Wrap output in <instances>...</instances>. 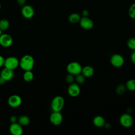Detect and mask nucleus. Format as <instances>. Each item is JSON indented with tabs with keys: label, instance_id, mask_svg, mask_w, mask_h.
<instances>
[{
	"label": "nucleus",
	"instance_id": "bb28decb",
	"mask_svg": "<svg viewBox=\"0 0 135 135\" xmlns=\"http://www.w3.org/2000/svg\"><path fill=\"white\" fill-rule=\"evenodd\" d=\"M130 59L131 62L135 64V51H134L131 54Z\"/></svg>",
	"mask_w": 135,
	"mask_h": 135
},
{
	"label": "nucleus",
	"instance_id": "7ed1b4c3",
	"mask_svg": "<svg viewBox=\"0 0 135 135\" xmlns=\"http://www.w3.org/2000/svg\"><path fill=\"white\" fill-rule=\"evenodd\" d=\"M82 67L78 62H71L69 63L66 66V71L68 73L73 75H76L81 73Z\"/></svg>",
	"mask_w": 135,
	"mask_h": 135
},
{
	"label": "nucleus",
	"instance_id": "f03ea898",
	"mask_svg": "<svg viewBox=\"0 0 135 135\" xmlns=\"http://www.w3.org/2000/svg\"><path fill=\"white\" fill-rule=\"evenodd\" d=\"M64 104V99L61 95L54 97L51 103V107L53 111H61Z\"/></svg>",
	"mask_w": 135,
	"mask_h": 135
},
{
	"label": "nucleus",
	"instance_id": "9b49d317",
	"mask_svg": "<svg viewBox=\"0 0 135 135\" xmlns=\"http://www.w3.org/2000/svg\"><path fill=\"white\" fill-rule=\"evenodd\" d=\"M80 26L85 30H91L93 27V22L88 17H81L79 21Z\"/></svg>",
	"mask_w": 135,
	"mask_h": 135
},
{
	"label": "nucleus",
	"instance_id": "c85d7f7f",
	"mask_svg": "<svg viewBox=\"0 0 135 135\" xmlns=\"http://www.w3.org/2000/svg\"><path fill=\"white\" fill-rule=\"evenodd\" d=\"M26 0H17V4L20 6H24L26 3Z\"/></svg>",
	"mask_w": 135,
	"mask_h": 135
},
{
	"label": "nucleus",
	"instance_id": "f3484780",
	"mask_svg": "<svg viewBox=\"0 0 135 135\" xmlns=\"http://www.w3.org/2000/svg\"><path fill=\"white\" fill-rule=\"evenodd\" d=\"M80 18H81V17H80V16L79 15V14H78V13H73L71 14L68 17L69 21L70 23H74V24L79 22Z\"/></svg>",
	"mask_w": 135,
	"mask_h": 135
},
{
	"label": "nucleus",
	"instance_id": "cd10ccee",
	"mask_svg": "<svg viewBox=\"0 0 135 135\" xmlns=\"http://www.w3.org/2000/svg\"><path fill=\"white\" fill-rule=\"evenodd\" d=\"M17 120V118L16 116L15 115H12L11 117L10 118V121L11 122V123H14V122H16Z\"/></svg>",
	"mask_w": 135,
	"mask_h": 135
},
{
	"label": "nucleus",
	"instance_id": "393cba45",
	"mask_svg": "<svg viewBox=\"0 0 135 135\" xmlns=\"http://www.w3.org/2000/svg\"><path fill=\"white\" fill-rule=\"evenodd\" d=\"M126 86L123 84H120L117 86L116 88V92L118 94H122L124 92Z\"/></svg>",
	"mask_w": 135,
	"mask_h": 135
},
{
	"label": "nucleus",
	"instance_id": "9d476101",
	"mask_svg": "<svg viewBox=\"0 0 135 135\" xmlns=\"http://www.w3.org/2000/svg\"><path fill=\"white\" fill-rule=\"evenodd\" d=\"M22 98L20 96L14 94L10 96L8 99V104L12 108H17L22 104Z\"/></svg>",
	"mask_w": 135,
	"mask_h": 135
},
{
	"label": "nucleus",
	"instance_id": "0eeeda50",
	"mask_svg": "<svg viewBox=\"0 0 135 135\" xmlns=\"http://www.w3.org/2000/svg\"><path fill=\"white\" fill-rule=\"evenodd\" d=\"M50 121L54 126L60 125L63 121V116L60 111H53L50 115Z\"/></svg>",
	"mask_w": 135,
	"mask_h": 135
},
{
	"label": "nucleus",
	"instance_id": "423d86ee",
	"mask_svg": "<svg viewBox=\"0 0 135 135\" xmlns=\"http://www.w3.org/2000/svg\"><path fill=\"white\" fill-rule=\"evenodd\" d=\"M124 62V58L119 54H114L110 57V63L115 68L121 67Z\"/></svg>",
	"mask_w": 135,
	"mask_h": 135
},
{
	"label": "nucleus",
	"instance_id": "2f4dec72",
	"mask_svg": "<svg viewBox=\"0 0 135 135\" xmlns=\"http://www.w3.org/2000/svg\"><path fill=\"white\" fill-rule=\"evenodd\" d=\"M6 82V81L0 75V85H3L4 84L5 82Z\"/></svg>",
	"mask_w": 135,
	"mask_h": 135
},
{
	"label": "nucleus",
	"instance_id": "72a5a7b5",
	"mask_svg": "<svg viewBox=\"0 0 135 135\" xmlns=\"http://www.w3.org/2000/svg\"><path fill=\"white\" fill-rule=\"evenodd\" d=\"M1 4H0V9H1Z\"/></svg>",
	"mask_w": 135,
	"mask_h": 135
},
{
	"label": "nucleus",
	"instance_id": "2eb2a0df",
	"mask_svg": "<svg viewBox=\"0 0 135 135\" xmlns=\"http://www.w3.org/2000/svg\"><path fill=\"white\" fill-rule=\"evenodd\" d=\"M81 73L85 78H90L94 74V70L92 66L90 65H86L82 68Z\"/></svg>",
	"mask_w": 135,
	"mask_h": 135
},
{
	"label": "nucleus",
	"instance_id": "ddd939ff",
	"mask_svg": "<svg viewBox=\"0 0 135 135\" xmlns=\"http://www.w3.org/2000/svg\"><path fill=\"white\" fill-rule=\"evenodd\" d=\"M9 130L13 135H22L23 133L22 126L17 122L12 123L9 127Z\"/></svg>",
	"mask_w": 135,
	"mask_h": 135
},
{
	"label": "nucleus",
	"instance_id": "dca6fc26",
	"mask_svg": "<svg viewBox=\"0 0 135 135\" xmlns=\"http://www.w3.org/2000/svg\"><path fill=\"white\" fill-rule=\"evenodd\" d=\"M105 119L101 115H97L93 119V124L98 128H101L105 124Z\"/></svg>",
	"mask_w": 135,
	"mask_h": 135
},
{
	"label": "nucleus",
	"instance_id": "a211bd4d",
	"mask_svg": "<svg viewBox=\"0 0 135 135\" xmlns=\"http://www.w3.org/2000/svg\"><path fill=\"white\" fill-rule=\"evenodd\" d=\"M18 123L22 126H25L28 125L30 122V119L26 115H22L18 119Z\"/></svg>",
	"mask_w": 135,
	"mask_h": 135
},
{
	"label": "nucleus",
	"instance_id": "39448f33",
	"mask_svg": "<svg viewBox=\"0 0 135 135\" xmlns=\"http://www.w3.org/2000/svg\"><path fill=\"white\" fill-rule=\"evenodd\" d=\"M120 123L124 128H129L131 127L133 123L132 117L128 113L122 114L119 119Z\"/></svg>",
	"mask_w": 135,
	"mask_h": 135
},
{
	"label": "nucleus",
	"instance_id": "aec40b11",
	"mask_svg": "<svg viewBox=\"0 0 135 135\" xmlns=\"http://www.w3.org/2000/svg\"><path fill=\"white\" fill-rule=\"evenodd\" d=\"M126 88L131 91H135V79H129L126 83Z\"/></svg>",
	"mask_w": 135,
	"mask_h": 135
},
{
	"label": "nucleus",
	"instance_id": "c756f323",
	"mask_svg": "<svg viewBox=\"0 0 135 135\" xmlns=\"http://www.w3.org/2000/svg\"><path fill=\"white\" fill-rule=\"evenodd\" d=\"M4 61H5V59L3 57V56L0 55V68L4 66Z\"/></svg>",
	"mask_w": 135,
	"mask_h": 135
},
{
	"label": "nucleus",
	"instance_id": "b1692460",
	"mask_svg": "<svg viewBox=\"0 0 135 135\" xmlns=\"http://www.w3.org/2000/svg\"><path fill=\"white\" fill-rule=\"evenodd\" d=\"M128 15L130 18L135 19V3L130 6L128 10Z\"/></svg>",
	"mask_w": 135,
	"mask_h": 135
},
{
	"label": "nucleus",
	"instance_id": "7c9ffc66",
	"mask_svg": "<svg viewBox=\"0 0 135 135\" xmlns=\"http://www.w3.org/2000/svg\"><path fill=\"white\" fill-rule=\"evenodd\" d=\"M89 11L86 9H84L82 12V14L83 17H88L89 15Z\"/></svg>",
	"mask_w": 135,
	"mask_h": 135
},
{
	"label": "nucleus",
	"instance_id": "5701e85b",
	"mask_svg": "<svg viewBox=\"0 0 135 135\" xmlns=\"http://www.w3.org/2000/svg\"><path fill=\"white\" fill-rule=\"evenodd\" d=\"M75 80L76 82V83L79 84H82L85 82V77L81 73L75 75Z\"/></svg>",
	"mask_w": 135,
	"mask_h": 135
},
{
	"label": "nucleus",
	"instance_id": "6e6552de",
	"mask_svg": "<svg viewBox=\"0 0 135 135\" xmlns=\"http://www.w3.org/2000/svg\"><path fill=\"white\" fill-rule=\"evenodd\" d=\"M13 38L8 34H2L0 36V45L4 47H8L13 44Z\"/></svg>",
	"mask_w": 135,
	"mask_h": 135
},
{
	"label": "nucleus",
	"instance_id": "4be33fe9",
	"mask_svg": "<svg viewBox=\"0 0 135 135\" xmlns=\"http://www.w3.org/2000/svg\"><path fill=\"white\" fill-rule=\"evenodd\" d=\"M128 47L133 51H135V37L129 38L127 42Z\"/></svg>",
	"mask_w": 135,
	"mask_h": 135
},
{
	"label": "nucleus",
	"instance_id": "1a4fd4ad",
	"mask_svg": "<svg viewBox=\"0 0 135 135\" xmlns=\"http://www.w3.org/2000/svg\"><path fill=\"white\" fill-rule=\"evenodd\" d=\"M34 9L30 5H24L21 9V13L23 16L27 19L32 18L34 15Z\"/></svg>",
	"mask_w": 135,
	"mask_h": 135
},
{
	"label": "nucleus",
	"instance_id": "412c9836",
	"mask_svg": "<svg viewBox=\"0 0 135 135\" xmlns=\"http://www.w3.org/2000/svg\"><path fill=\"white\" fill-rule=\"evenodd\" d=\"M9 26V22L6 19H2L0 20V29L2 31L7 30Z\"/></svg>",
	"mask_w": 135,
	"mask_h": 135
},
{
	"label": "nucleus",
	"instance_id": "f8f14e48",
	"mask_svg": "<svg viewBox=\"0 0 135 135\" xmlns=\"http://www.w3.org/2000/svg\"><path fill=\"white\" fill-rule=\"evenodd\" d=\"M68 93L72 97H76L80 93V88L78 83H72L70 84L68 88Z\"/></svg>",
	"mask_w": 135,
	"mask_h": 135
},
{
	"label": "nucleus",
	"instance_id": "f257e3e1",
	"mask_svg": "<svg viewBox=\"0 0 135 135\" xmlns=\"http://www.w3.org/2000/svg\"><path fill=\"white\" fill-rule=\"evenodd\" d=\"M34 65V59L29 54L24 55L22 57L19 62V65L23 70H32Z\"/></svg>",
	"mask_w": 135,
	"mask_h": 135
},
{
	"label": "nucleus",
	"instance_id": "20e7f679",
	"mask_svg": "<svg viewBox=\"0 0 135 135\" xmlns=\"http://www.w3.org/2000/svg\"><path fill=\"white\" fill-rule=\"evenodd\" d=\"M20 61L15 56H9L5 59L4 66L5 68L14 70L19 65Z\"/></svg>",
	"mask_w": 135,
	"mask_h": 135
},
{
	"label": "nucleus",
	"instance_id": "473e14b6",
	"mask_svg": "<svg viewBox=\"0 0 135 135\" xmlns=\"http://www.w3.org/2000/svg\"><path fill=\"white\" fill-rule=\"evenodd\" d=\"M2 34V31H1V30L0 29V36H1V35Z\"/></svg>",
	"mask_w": 135,
	"mask_h": 135
},
{
	"label": "nucleus",
	"instance_id": "6ab92c4d",
	"mask_svg": "<svg viewBox=\"0 0 135 135\" xmlns=\"http://www.w3.org/2000/svg\"><path fill=\"white\" fill-rule=\"evenodd\" d=\"M34 78L33 73L31 70L25 71L23 74V79L26 82H31L33 80Z\"/></svg>",
	"mask_w": 135,
	"mask_h": 135
},
{
	"label": "nucleus",
	"instance_id": "a878e982",
	"mask_svg": "<svg viewBox=\"0 0 135 135\" xmlns=\"http://www.w3.org/2000/svg\"><path fill=\"white\" fill-rule=\"evenodd\" d=\"M75 80V78L73 75L69 73L66 76H65V81L67 83L69 84H71L74 82V81Z\"/></svg>",
	"mask_w": 135,
	"mask_h": 135
},
{
	"label": "nucleus",
	"instance_id": "4468645a",
	"mask_svg": "<svg viewBox=\"0 0 135 135\" xmlns=\"http://www.w3.org/2000/svg\"><path fill=\"white\" fill-rule=\"evenodd\" d=\"M13 70L4 68L1 72L0 75L3 77L6 81H9L13 79L14 76Z\"/></svg>",
	"mask_w": 135,
	"mask_h": 135
}]
</instances>
